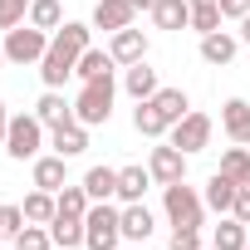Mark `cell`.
<instances>
[{
	"label": "cell",
	"mask_w": 250,
	"mask_h": 250,
	"mask_svg": "<svg viewBox=\"0 0 250 250\" xmlns=\"http://www.w3.org/2000/svg\"><path fill=\"white\" fill-rule=\"evenodd\" d=\"M54 250H59V245H54Z\"/></svg>",
	"instance_id": "cell-43"
},
{
	"label": "cell",
	"mask_w": 250,
	"mask_h": 250,
	"mask_svg": "<svg viewBox=\"0 0 250 250\" xmlns=\"http://www.w3.org/2000/svg\"><path fill=\"white\" fill-rule=\"evenodd\" d=\"M49 147L59 157H79V152H88V128L79 118H69V123H59V128H49Z\"/></svg>",
	"instance_id": "cell-10"
},
{
	"label": "cell",
	"mask_w": 250,
	"mask_h": 250,
	"mask_svg": "<svg viewBox=\"0 0 250 250\" xmlns=\"http://www.w3.org/2000/svg\"><path fill=\"white\" fill-rule=\"evenodd\" d=\"M167 250H201V235H196L191 226H172V240H167Z\"/></svg>",
	"instance_id": "cell-34"
},
{
	"label": "cell",
	"mask_w": 250,
	"mask_h": 250,
	"mask_svg": "<svg viewBox=\"0 0 250 250\" xmlns=\"http://www.w3.org/2000/svg\"><path fill=\"white\" fill-rule=\"evenodd\" d=\"M30 25L35 30H59L64 25V10H59V0H30Z\"/></svg>",
	"instance_id": "cell-29"
},
{
	"label": "cell",
	"mask_w": 250,
	"mask_h": 250,
	"mask_svg": "<svg viewBox=\"0 0 250 250\" xmlns=\"http://www.w3.org/2000/svg\"><path fill=\"white\" fill-rule=\"evenodd\" d=\"M147 235H152V211H147L143 201H128V206H123V240L143 245Z\"/></svg>",
	"instance_id": "cell-13"
},
{
	"label": "cell",
	"mask_w": 250,
	"mask_h": 250,
	"mask_svg": "<svg viewBox=\"0 0 250 250\" xmlns=\"http://www.w3.org/2000/svg\"><path fill=\"white\" fill-rule=\"evenodd\" d=\"M221 5V15L226 20H240V15H250V0H216Z\"/></svg>",
	"instance_id": "cell-35"
},
{
	"label": "cell",
	"mask_w": 250,
	"mask_h": 250,
	"mask_svg": "<svg viewBox=\"0 0 250 250\" xmlns=\"http://www.w3.org/2000/svg\"><path fill=\"white\" fill-rule=\"evenodd\" d=\"M211 245H216V250H245V245H250V226L235 221V216H221V226L211 230Z\"/></svg>",
	"instance_id": "cell-16"
},
{
	"label": "cell",
	"mask_w": 250,
	"mask_h": 250,
	"mask_svg": "<svg viewBox=\"0 0 250 250\" xmlns=\"http://www.w3.org/2000/svg\"><path fill=\"white\" fill-rule=\"evenodd\" d=\"M187 5H191V10H196V5H216V0H187Z\"/></svg>",
	"instance_id": "cell-40"
},
{
	"label": "cell",
	"mask_w": 250,
	"mask_h": 250,
	"mask_svg": "<svg viewBox=\"0 0 250 250\" xmlns=\"http://www.w3.org/2000/svg\"><path fill=\"white\" fill-rule=\"evenodd\" d=\"M20 230H25V211H20V206H0V235L15 240Z\"/></svg>",
	"instance_id": "cell-33"
},
{
	"label": "cell",
	"mask_w": 250,
	"mask_h": 250,
	"mask_svg": "<svg viewBox=\"0 0 250 250\" xmlns=\"http://www.w3.org/2000/svg\"><path fill=\"white\" fill-rule=\"evenodd\" d=\"M49 235H54L59 250H79V245H83V221H74V216H54V221H49Z\"/></svg>",
	"instance_id": "cell-28"
},
{
	"label": "cell",
	"mask_w": 250,
	"mask_h": 250,
	"mask_svg": "<svg viewBox=\"0 0 250 250\" xmlns=\"http://www.w3.org/2000/svg\"><path fill=\"white\" fill-rule=\"evenodd\" d=\"M118 240H123V211L108 201H93L83 216V245L88 250H118Z\"/></svg>",
	"instance_id": "cell-2"
},
{
	"label": "cell",
	"mask_w": 250,
	"mask_h": 250,
	"mask_svg": "<svg viewBox=\"0 0 250 250\" xmlns=\"http://www.w3.org/2000/svg\"><path fill=\"white\" fill-rule=\"evenodd\" d=\"M206 143H211V118L206 113H187L182 123H172V147H182L187 157L201 152Z\"/></svg>",
	"instance_id": "cell-6"
},
{
	"label": "cell",
	"mask_w": 250,
	"mask_h": 250,
	"mask_svg": "<svg viewBox=\"0 0 250 250\" xmlns=\"http://www.w3.org/2000/svg\"><path fill=\"white\" fill-rule=\"evenodd\" d=\"M83 191H88L93 201H108V196H118V172H113V167H88V177H83Z\"/></svg>",
	"instance_id": "cell-26"
},
{
	"label": "cell",
	"mask_w": 250,
	"mask_h": 250,
	"mask_svg": "<svg viewBox=\"0 0 250 250\" xmlns=\"http://www.w3.org/2000/svg\"><path fill=\"white\" fill-rule=\"evenodd\" d=\"M201 250H216V245H201Z\"/></svg>",
	"instance_id": "cell-42"
},
{
	"label": "cell",
	"mask_w": 250,
	"mask_h": 250,
	"mask_svg": "<svg viewBox=\"0 0 250 250\" xmlns=\"http://www.w3.org/2000/svg\"><path fill=\"white\" fill-rule=\"evenodd\" d=\"M40 147H44V123H40L35 113L10 118V128H5V152H10L15 162H25V157H40Z\"/></svg>",
	"instance_id": "cell-3"
},
{
	"label": "cell",
	"mask_w": 250,
	"mask_h": 250,
	"mask_svg": "<svg viewBox=\"0 0 250 250\" xmlns=\"http://www.w3.org/2000/svg\"><path fill=\"white\" fill-rule=\"evenodd\" d=\"M113 93H118L113 74L88 79V83L79 88V98H74V118L83 123V128H93V123H108V118H113Z\"/></svg>",
	"instance_id": "cell-1"
},
{
	"label": "cell",
	"mask_w": 250,
	"mask_h": 250,
	"mask_svg": "<svg viewBox=\"0 0 250 250\" xmlns=\"http://www.w3.org/2000/svg\"><path fill=\"white\" fill-rule=\"evenodd\" d=\"M133 15H138L133 0H98V5H93V30L118 35V30H128V25H133Z\"/></svg>",
	"instance_id": "cell-8"
},
{
	"label": "cell",
	"mask_w": 250,
	"mask_h": 250,
	"mask_svg": "<svg viewBox=\"0 0 250 250\" xmlns=\"http://www.w3.org/2000/svg\"><path fill=\"white\" fill-rule=\"evenodd\" d=\"M201 59H206V64H230V59H235V35H226V30L201 35Z\"/></svg>",
	"instance_id": "cell-23"
},
{
	"label": "cell",
	"mask_w": 250,
	"mask_h": 250,
	"mask_svg": "<svg viewBox=\"0 0 250 250\" xmlns=\"http://www.w3.org/2000/svg\"><path fill=\"white\" fill-rule=\"evenodd\" d=\"M113 69H118L113 54H108V49H93V44H88V49L79 54V64H74V74H79L83 83H88V79H103V74H113Z\"/></svg>",
	"instance_id": "cell-20"
},
{
	"label": "cell",
	"mask_w": 250,
	"mask_h": 250,
	"mask_svg": "<svg viewBox=\"0 0 250 250\" xmlns=\"http://www.w3.org/2000/svg\"><path fill=\"white\" fill-rule=\"evenodd\" d=\"M240 40L250 44V15H240Z\"/></svg>",
	"instance_id": "cell-38"
},
{
	"label": "cell",
	"mask_w": 250,
	"mask_h": 250,
	"mask_svg": "<svg viewBox=\"0 0 250 250\" xmlns=\"http://www.w3.org/2000/svg\"><path fill=\"white\" fill-rule=\"evenodd\" d=\"M235 191H240V187H235L226 172H216V177L206 182V196H201V201H206V211H216V216H230V211H235Z\"/></svg>",
	"instance_id": "cell-12"
},
{
	"label": "cell",
	"mask_w": 250,
	"mask_h": 250,
	"mask_svg": "<svg viewBox=\"0 0 250 250\" xmlns=\"http://www.w3.org/2000/svg\"><path fill=\"white\" fill-rule=\"evenodd\" d=\"M54 196H59V216H74V221H83V216H88V206H93V196H88L83 187H69V182H64Z\"/></svg>",
	"instance_id": "cell-27"
},
{
	"label": "cell",
	"mask_w": 250,
	"mask_h": 250,
	"mask_svg": "<svg viewBox=\"0 0 250 250\" xmlns=\"http://www.w3.org/2000/svg\"><path fill=\"white\" fill-rule=\"evenodd\" d=\"M20 211H25V221H30V226H49V221L59 216V196L40 187V191H30V196H25V206H20Z\"/></svg>",
	"instance_id": "cell-15"
},
{
	"label": "cell",
	"mask_w": 250,
	"mask_h": 250,
	"mask_svg": "<svg viewBox=\"0 0 250 250\" xmlns=\"http://www.w3.org/2000/svg\"><path fill=\"white\" fill-rule=\"evenodd\" d=\"M133 128H138L143 138H162V133H167V118L157 113V103H152V98H143V103L133 108Z\"/></svg>",
	"instance_id": "cell-25"
},
{
	"label": "cell",
	"mask_w": 250,
	"mask_h": 250,
	"mask_svg": "<svg viewBox=\"0 0 250 250\" xmlns=\"http://www.w3.org/2000/svg\"><path fill=\"white\" fill-rule=\"evenodd\" d=\"M133 5H138V10H152V5H157V0H133Z\"/></svg>",
	"instance_id": "cell-39"
},
{
	"label": "cell",
	"mask_w": 250,
	"mask_h": 250,
	"mask_svg": "<svg viewBox=\"0 0 250 250\" xmlns=\"http://www.w3.org/2000/svg\"><path fill=\"white\" fill-rule=\"evenodd\" d=\"M64 162L69 157H35V187H44V191H59L64 182H69V172H64Z\"/></svg>",
	"instance_id": "cell-21"
},
{
	"label": "cell",
	"mask_w": 250,
	"mask_h": 250,
	"mask_svg": "<svg viewBox=\"0 0 250 250\" xmlns=\"http://www.w3.org/2000/svg\"><path fill=\"white\" fill-rule=\"evenodd\" d=\"M152 187V172L147 167H118V201H143V191Z\"/></svg>",
	"instance_id": "cell-17"
},
{
	"label": "cell",
	"mask_w": 250,
	"mask_h": 250,
	"mask_svg": "<svg viewBox=\"0 0 250 250\" xmlns=\"http://www.w3.org/2000/svg\"><path fill=\"white\" fill-rule=\"evenodd\" d=\"M123 88H128L138 103H143V98H152V93H157V69H147V59L128 64V69H123Z\"/></svg>",
	"instance_id": "cell-14"
},
{
	"label": "cell",
	"mask_w": 250,
	"mask_h": 250,
	"mask_svg": "<svg viewBox=\"0 0 250 250\" xmlns=\"http://www.w3.org/2000/svg\"><path fill=\"white\" fill-rule=\"evenodd\" d=\"M44 54H49V35L44 30H35V25L5 30V59L10 64H40Z\"/></svg>",
	"instance_id": "cell-5"
},
{
	"label": "cell",
	"mask_w": 250,
	"mask_h": 250,
	"mask_svg": "<svg viewBox=\"0 0 250 250\" xmlns=\"http://www.w3.org/2000/svg\"><path fill=\"white\" fill-rule=\"evenodd\" d=\"M216 172H226V177H230L235 187H250V152H245L240 143H235V147H226V152H221V167H216Z\"/></svg>",
	"instance_id": "cell-24"
},
{
	"label": "cell",
	"mask_w": 250,
	"mask_h": 250,
	"mask_svg": "<svg viewBox=\"0 0 250 250\" xmlns=\"http://www.w3.org/2000/svg\"><path fill=\"white\" fill-rule=\"evenodd\" d=\"M162 206H167V221L172 226H201V216H206V201L187 187V182H172V187H162Z\"/></svg>",
	"instance_id": "cell-4"
},
{
	"label": "cell",
	"mask_w": 250,
	"mask_h": 250,
	"mask_svg": "<svg viewBox=\"0 0 250 250\" xmlns=\"http://www.w3.org/2000/svg\"><path fill=\"white\" fill-rule=\"evenodd\" d=\"M147 172H152V182H162V187H172V182H187V152L182 147H152V157H147Z\"/></svg>",
	"instance_id": "cell-7"
},
{
	"label": "cell",
	"mask_w": 250,
	"mask_h": 250,
	"mask_svg": "<svg viewBox=\"0 0 250 250\" xmlns=\"http://www.w3.org/2000/svg\"><path fill=\"white\" fill-rule=\"evenodd\" d=\"M152 20H157V30H191V5L187 0H157Z\"/></svg>",
	"instance_id": "cell-18"
},
{
	"label": "cell",
	"mask_w": 250,
	"mask_h": 250,
	"mask_svg": "<svg viewBox=\"0 0 250 250\" xmlns=\"http://www.w3.org/2000/svg\"><path fill=\"white\" fill-rule=\"evenodd\" d=\"M5 128H10V113H5V103H0V143H5Z\"/></svg>",
	"instance_id": "cell-37"
},
{
	"label": "cell",
	"mask_w": 250,
	"mask_h": 250,
	"mask_svg": "<svg viewBox=\"0 0 250 250\" xmlns=\"http://www.w3.org/2000/svg\"><path fill=\"white\" fill-rule=\"evenodd\" d=\"M221 20H226L221 5H196V10H191V30H196V35H216Z\"/></svg>",
	"instance_id": "cell-31"
},
{
	"label": "cell",
	"mask_w": 250,
	"mask_h": 250,
	"mask_svg": "<svg viewBox=\"0 0 250 250\" xmlns=\"http://www.w3.org/2000/svg\"><path fill=\"white\" fill-rule=\"evenodd\" d=\"M152 103H157V113L167 118V128H172V123H182V118L191 113V103H187V93H182V88H157V93H152Z\"/></svg>",
	"instance_id": "cell-22"
},
{
	"label": "cell",
	"mask_w": 250,
	"mask_h": 250,
	"mask_svg": "<svg viewBox=\"0 0 250 250\" xmlns=\"http://www.w3.org/2000/svg\"><path fill=\"white\" fill-rule=\"evenodd\" d=\"M0 69H5V44H0Z\"/></svg>",
	"instance_id": "cell-41"
},
{
	"label": "cell",
	"mask_w": 250,
	"mask_h": 250,
	"mask_svg": "<svg viewBox=\"0 0 250 250\" xmlns=\"http://www.w3.org/2000/svg\"><path fill=\"white\" fill-rule=\"evenodd\" d=\"M230 216L250 226V187H240V191H235V211H230Z\"/></svg>",
	"instance_id": "cell-36"
},
{
	"label": "cell",
	"mask_w": 250,
	"mask_h": 250,
	"mask_svg": "<svg viewBox=\"0 0 250 250\" xmlns=\"http://www.w3.org/2000/svg\"><path fill=\"white\" fill-rule=\"evenodd\" d=\"M15 250H54V235H49V226H25V230L15 235Z\"/></svg>",
	"instance_id": "cell-30"
},
{
	"label": "cell",
	"mask_w": 250,
	"mask_h": 250,
	"mask_svg": "<svg viewBox=\"0 0 250 250\" xmlns=\"http://www.w3.org/2000/svg\"><path fill=\"white\" fill-rule=\"evenodd\" d=\"M221 128H226L230 143L250 147V103H245V98H230V103L221 108Z\"/></svg>",
	"instance_id": "cell-11"
},
{
	"label": "cell",
	"mask_w": 250,
	"mask_h": 250,
	"mask_svg": "<svg viewBox=\"0 0 250 250\" xmlns=\"http://www.w3.org/2000/svg\"><path fill=\"white\" fill-rule=\"evenodd\" d=\"M30 20V0H0V30H15Z\"/></svg>",
	"instance_id": "cell-32"
},
{
	"label": "cell",
	"mask_w": 250,
	"mask_h": 250,
	"mask_svg": "<svg viewBox=\"0 0 250 250\" xmlns=\"http://www.w3.org/2000/svg\"><path fill=\"white\" fill-rule=\"evenodd\" d=\"M245 250H250V245H245Z\"/></svg>",
	"instance_id": "cell-44"
},
{
	"label": "cell",
	"mask_w": 250,
	"mask_h": 250,
	"mask_svg": "<svg viewBox=\"0 0 250 250\" xmlns=\"http://www.w3.org/2000/svg\"><path fill=\"white\" fill-rule=\"evenodd\" d=\"M35 118L44 123V128H59V123H69V118H74V108L64 103V93H59V88H44V98L35 103Z\"/></svg>",
	"instance_id": "cell-19"
},
{
	"label": "cell",
	"mask_w": 250,
	"mask_h": 250,
	"mask_svg": "<svg viewBox=\"0 0 250 250\" xmlns=\"http://www.w3.org/2000/svg\"><path fill=\"white\" fill-rule=\"evenodd\" d=\"M108 54H113V64H123V69H128V64H138V59H147V35L143 30H118L113 40H108Z\"/></svg>",
	"instance_id": "cell-9"
}]
</instances>
